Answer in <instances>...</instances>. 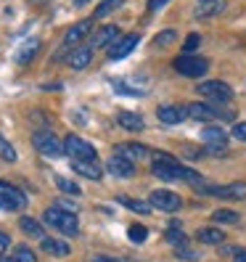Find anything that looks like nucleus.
<instances>
[{
	"label": "nucleus",
	"instance_id": "nucleus-16",
	"mask_svg": "<svg viewBox=\"0 0 246 262\" xmlns=\"http://www.w3.org/2000/svg\"><path fill=\"white\" fill-rule=\"evenodd\" d=\"M106 169H109L114 178H132L135 175V164L130 159H122V157H111L106 162Z\"/></svg>",
	"mask_w": 246,
	"mask_h": 262
},
{
	"label": "nucleus",
	"instance_id": "nucleus-4",
	"mask_svg": "<svg viewBox=\"0 0 246 262\" xmlns=\"http://www.w3.org/2000/svg\"><path fill=\"white\" fill-rule=\"evenodd\" d=\"M202 143L207 148V154H212V157H222V154L228 151V133L217 125H209L202 130Z\"/></svg>",
	"mask_w": 246,
	"mask_h": 262
},
{
	"label": "nucleus",
	"instance_id": "nucleus-29",
	"mask_svg": "<svg viewBox=\"0 0 246 262\" xmlns=\"http://www.w3.org/2000/svg\"><path fill=\"white\" fill-rule=\"evenodd\" d=\"M0 159H3V162H16V148H13L8 141H6V138H3V133H0Z\"/></svg>",
	"mask_w": 246,
	"mask_h": 262
},
{
	"label": "nucleus",
	"instance_id": "nucleus-22",
	"mask_svg": "<svg viewBox=\"0 0 246 262\" xmlns=\"http://www.w3.org/2000/svg\"><path fill=\"white\" fill-rule=\"evenodd\" d=\"M164 238L170 241V244H175V246H188V236H186V230H183L180 223H170V228H167Z\"/></svg>",
	"mask_w": 246,
	"mask_h": 262
},
{
	"label": "nucleus",
	"instance_id": "nucleus-6",
	"mask_svg": "<svg viewBox=\"0 0 246 262\" xmlns=\"http://www.w3.org/2000/svg\"><path fill=\"white\" fill-rule=\"evenodd\" d=\"M27 207V196L24 191H19L16 186L0 180V209H8V212H19Z\"/></svg>",
	"mask_w": 246,
	"mask_h": 262
},
{
	"label": "nucleus",
	"instance_id": "nucleus-28",
	"mask_svg": "<svg viewBox=\"0 0 246 262\" xmlns=\"http://www.w3.org/2000/svg\"><path fill=\"white\" fill-rule=\"evenodd\" d=\"M122 3H125V0H103V3L96 8V19H106V16H109L111 11H117Z\"/></svg>",
	"mask_w": 246,
	"mask_h": 262
},
{
	"label": "nucleus",
	"instance_id": "nucleus-1",
	"mask_svg": "<svg viewBox=\"0 0 246 262\" xmlns=\"http://www.w3.org/2000/svg\"><path fill=\"white\" fill-rule=\"evenodd\" d=\"M42 220H45V225L61 230L64 236H77V233H80V220H77L74 212H64L58 207H51V209H45Z\"/></svg>",
	"mask_w": 246,
	"mask_h": 262
},
{
	"label": "nucleus",
	"instance_id": "nucleus-36",
	"mask_svg": "<svg viewBox=\"0 0 246 262\" xmlns=\"http://www.w3.org/2000/svg\"><path fill=\"white\" fill-rule=\"evenodd\" d=\"M198 42H202V37H198V35H188V37H186V42H183V53H191Z\"/></svg>",
	"mask_w": 246,
	"mask_h": 262
},
{
	"label": "nucleus",
	"instance_id": "nucleus-18",
	"mask_svg": "<svg viewBox=\"0 0 246 262\" xmlns=\"http://www.w3.org/2000/svg\"><path fill=\"white\" fill-rule=\"evenodd\" d=\"M156 117H159V122H164V125H177V122L186 119V114H183V106H159Z\"/></svg>",
	"mask_w": 246,
	"mask_h": 262
},
{
	"label": "nucleus",
	"instance_id": "nucleus-39",
	"mask_svg": "<svg viewBox=\"0 0 246 262\" xmlns=\"http://www.w3.org/2000/svg\"><path fill=\"white\" fill-rule=\"evenodd\" d=\"M93 262H130V259H114V257H103V254H98V257H93Z\"/></svg>",
	"mask_w": 246,
	"mask_h": 262
},
{
	"label": "nucleus",
	"instance_id": "nucleus-24",
	"mask_svg": "<svg viewBox=\"0 0 246 262\" xmlns=\"http://www.w3.org/2000/svg\"><path fill=\"white\" fill-rule=\"evenodd\" d=\"M117 204H125L130 212H138V214H151V204L138 202V199H132V196H117Z\"/></svg>",
	"mask_w": 246,
	"mask_h": 262
},
{
	"label": "nucleus",
	"instance_id": "nucleus-2",
	"mask_svg": "<svg viewBox=\"0 0 246 262\" xmlns=\"http://www.w3.org/2000/svg\"><path fill=\"white\" fill-rule=\"evenodd\" d=\"M175 72H180L183 77H204L209 72V61L204 56H193V53H183L175 58Z\"/></svg>",
	"mask_w": 246,
	"mask_h": 262
},
{
	"label": "nucleus",
	"instance_id": "nucleus-11",
	"mask_svg": "<svg viewBox=\"0 0 246 262\" xmlns=\"http://www.w3.org/2000/svg\"><path fill=\"white\" fill-rule=\"evenodd\" d=\"M141 42V35H135V32H130V35H122L111 48H109V58L111 61H122V58H127L132 51H135V45Z\"/></svg>",
	"mask_w": 246,
	"mask_h": 262
},
{
	"label": "nucleus",
	"instance_id": "nucleus-32",
	"mask_svg": "<svg viewBox=\"0 0 246 262\" xmlns=\"http://www.w3.org/2000/svg\"><path fill=\"white\" fill-rule=\"evenodd\" d=\"M13 259H16V262H37L35 252L29 249V246H16V252H13Z\"/></svg>",
	"mask_w": 246,
	"mask_h": 262
},
{
	"label": "nucleus",
	"instance_id": "nucleus-17",
	"mask_svg": "<svg viewBox=\"0 0 246 262\" xmlns=\"http://www.w3.org/2000/svg\"><path fill=\"white\" fill-rule=\"evenodd\" d=\"M90 61H93V48H90V45H85V48L72 51V56L66 58V64H69L72 69H85Z\"/></svg>",
	"mask_w": 246,
	"mask_h": 262
},
{
	"label": "nucleus",
	"instance_id": "nucleus-9",
	"mask_svg": "<svg viewBox=\"0 0 246 262\" xmlns=\"http://www.w3.org/2000/svg\"><path fill=\"white\" fill-rule=\"evenodd\" d=\"M148 204H151V209H162V212L175 214L183 207V199L177 193H172V191H153L151 199H148Z\"/></svg>",
	"mask_w": 246,
	"mask_h": 262
},
{
	"label": "nucleus",
	"instance_id": "nucleus-41",
	"mask_svg": "<svg viewBox=\"0 0 246 262\" xmlns=\"http://www.w3.org/2000/svg\"><path fill=\"white\" fill-rule=\"evenodd\" d=\"M233 262H246V249H241V252L233 257Z\"/></svg>",
	"mask_w": 246,
	"mask_h": 262
},
{
	"label": "nucleus",
	"instance_id": "nucleus-23",
	"mask_svg": "<svg viewBox=\"0 0 246 262\" xmlns=\"http://www.w3.org/2000/svg\"><path fill=\"white\" fill-rule=\"evenodd\" d=\"M196 238L202 244H225V233L220 228H202L196 233Z\"/></svg>",
	"mask_w": 246,
	"mask_h": 262
},
{
	"label": "nucleus",
	"instance_id": "nucleus-33",
	"mask_svg": "<svg viewBox=\"0 0 246 262\" xmlns=\"http://www.w3.org/2000/svg\"><path fill=\"white\" fill-rule=\"evenodd\" d=\"M56 186L64 191V193H72V196H80V186H77V183H72V180H66V178H56Z\"/></svg>",
	"mask_w": 246,
	"mask_h": 262
},
{
	"label": "nucleus",
	"instance_id": "nucleus-38",
	"mask_svg": "<svg viewBox=\"0 0 246 262\" xmlns=\"http://www.w3.org/2000/svg\"><path fill=\"white\" fill-rule=\"evenodd\" d=\"M167 3H170V0H148V11H151V13H156V11H162Z\"/></svg>",
	"mask_w": 246,
	"mask_h": 262
},
{
	"label": "nucleus",
	"instance_id": "nucleus-8",
	"mask_svg": "<svg viewBox=\"0 0 246 262\" xmlns=\"http://www.w3.org/2000/svg\"><path fill=\"white\" fill-rule=\"evenodd\" d=\"M32 143H35V148H37L40 154H45V157H61V154H64V143H61L51 130L35 133Z\"/></svg>",
	"mask_w": 246,
	"mask_h": 262
},
{
	"label": "nucleus",
	"instance_id": "nucleus-5",
	"mask_svg": "<svg viewBox=\"0 0 246 262\" xmlns=\"http://www.w3.org/2000/svg\"><path fill=\"white\" fill-rule=\"evenodd\" d=\"M64 154H69L72 159H87V162H98V151L93 143H87L80 135H66L64 141Z\"/></svg>",
	"mask_w": 246,
	"mask_h": 262
},
{
	"label": "nucleus",
	"instance_id": "nucleus-20",
	"mask_svg": "<svg viewBox=\"0 0 246 262\" xmlns=\"http://www.w3.org/2000/svg\"><path fill=\"white\" fill-rule=\"evenodd\" d=\"M42 252L53 254V257H66L72 252V246L66 241H58V238H42Z\"/></svg>",
	"mask_w": 246,
	"mask_h": 262
},
{
	"label": "nucleus",
	"instance_id": "nucleus-31",
	"mask_svg": "<svg viewBox=\"0 0 246 262\" xmlns=\"http://www.w3.org/2000/svg\"><path fill=\"white\" fill-rule=\"evenodd\" d=\"M127 236H130V241H135V244H143V241L148 238V230H146V225H130Z\"/></svg>",
	"mask_w": 246,
	"mask_h": 262
},
{
	"label": "nucleus",
	"instance_id": "nucleus-30",
	"mask_svg": "<svg viewBox=\"0 0 246 262\" xmlns=\"http://www.w3.org/2000/svg\"><path fill=\"white\" fill-rule=\"evenodd\" d=\"M111 88L117 90V93H122V96H132V98H141V96H143V90L130 88L127 82H119V80H111Z\"/></svg>",
	"mask_w": 246,
	"mask_h": 262
},
{
	"label": "nucleus",
	"instance_id": "nucleus-25",
	"mask_svg": "<svg viewBox=\"0 0 246 262\" xmlns=\"http://www.w3.org/2000/svg\"><path fill=\"white\" fill-rule=\"evenodd\" d=\"M19 228L24 230L27 236H35V238H40V241L45 238V236H42V225H40L37 220H32V217H21V220H19Z\"/></svg>",
	"mask_w": 246,
	"mask_h": 262
},
{
	"label": "nucleus",
	"instance_id": "nucleus-43",
	"mask_svg": "<svg viewBox=\"0 0 246 262\" xmlns=\"http://www.w3.org/2000/svg\"><path fill=\"white\" fill-rule=\"evenodd\" d=\"M85 3H90V0H74V6H85Z\"/></svg>",
	"mask_w": 246,
	"mask_h": 262
},
{
	"label": "nucleus",
	"instance_id": "nucleus-14",
	"mask_svg": "<svg viewBox=\"0 0 246 262\" xmlns=\"http://www.w3.org/2000/svg\"><path fill=\"white\" fill-rule=\"evenodd\" d=\"M87 35H93V19H82V21H77L74 27H69V32L64 37V45H77V42H82Z\"/></svg>",
	"mask_w": 246,
	"mask_h": 262
},
{
	"label": "nucleus",
	"instance_id": "nucleus-7",
	"mask_svg": "<svg viewBox=\"0 0 246 262\" xmlns=\"http://www.w3.org/2000/svg\"><path fill=\"white\" fill-rule=\"evenodd\" d=\"M198 193H207V196H220V199H236V202H241V199H246V183H228V186H207V183H202V186L196 188Z\"/></svg>",
	"mask_w": 246,
	"mask_h": 262
},
{
	"label": "nucleus",
	"instance_id": "nucleus-35",
	"mask_svg": "<svg viewBox=\"0 0 246 262\" xmlns=\"http://www.w3.org/2000/svg\"><path fill=\"white\" fill-rule=\"evenodd\" d=\"M175 35H177L175 29H164V32H162V35L156 37V45H162V48H167V45H170V42L175 40Z\"/></svg>",
	"mask_w": 246,
	"mask_h": 262
},
{
	"label": "nucleus",
	"instance_id": "nucleus-42",
	"mask_svg": "<svg viewBox=\"0 0 246 262\" xmlns=\"http://www.w3.org/2000/svg\"><path fill=\"white\" fill-rule=\"evenodd\" d=\"M0 244H3V246H8V244H11V238H8L6 233H0Z\"/></svg>",
	"mask_w": 246,
	"mask_h": 262
},
{
	"label": "nucleus",
	"instance_id": "nucleus-45",
	"mask_svg": "<svg viewBox=\"0 0 246 262\" xmlns=\"http://www.w3.org/2000/svg\"><path fill=\"white\" fill-rule=\"evenodd\" d=\"M0 262H16V259H6V257H0Z\"/></svg>",
	"mask_w": 246,
	"mask_h": 262
},
{
	"label": "nucleus",
	"instance_id": "nucleus-27",
	"mask_svg": "<svg viewBox=\"0 0 246 262\" xmlns=\"http://www.w3.org/2000/svg\"><path fill=\"white\" fill-rule=\"evenodd\" d=\"M212 220H214V223H228V225H233V223L241 220V214L233 212V209H217V212L212 214Z\"/></svg>",
	"mask_w": 246,
	"mask_h": 262
},
{
	"label": "nucleus",
	"instance_id": "nucleus-44",
	"mask_svg": "<svg viewBox=\"0 0 246 262\" xmlns=\"http://www.w3.org/2000/svg\"><path fill=\"white\" fill-rule=\"evenodd\" d=\"M29 3H32V6H40V3H45V0H29Z\"/></svg>",
	"mask_w": 246,
	"mask_h": 262
},
{
	"label": "nucleus",
	"instance_id": "nucleus-34",
	"mask_svg": "<svg viewBox=\"0 0 246 262\" xmlns=\"http://www.w3.org/2000/svg\"><path fill=\"white\" fill-rule=\"evenodd\" d=\"M175 257L177 259H198V252H193V249H188V246H175Z\"/></svg>",
	"mask_w": 246,
	"mask_h": 262
},
{
	"label": "nucleus",
	"instance_id": "nucleus-21",
	"mask_svg": "<svg viewBox=\"0 0 246 262\" xmlns=\"http://www.w3.org/2000/svg\"><path fill=\"white\" fill-rule=\"evenodd\" d=\"M225 11V0H212V3H202L196 8V19H209V16H217V13Z\"/></svg>",
	"mask_w": 246,
	"mask_h": 262
},
{
	"label": "nucleus",
	"instance_id": "nucleus-12",
	"mask_svg": "<svg viewBox=\"0 0 246 262\" xmlns=\"http://www.w3.org/2000/svg\"><path fill=\"white\" fill-rule=\"evenodd\" d=\"M151 148L141 146V143H119L114 146V157H122V159H130V162H141V159H148L151 157Z\"/></svg>",
	"mask_w": 246,
	"mask_h": 262
},
{
	"label": "nucleus",
	"instance_id": "nucleus-10",
	"mask_svg": "<svg viewBox=\"0 0 246 262\" xmlns=\"http://www.w3.org/2000/svg\"><path fill=\"white\" fill-rule=\"evenodd\" d=\"M183 114H186V119H196V122L222 119L225 117V112L214 109V106H207V103H188V106H183Z\"/></svg>",
	"mask_w": 246,
	"mask_h": 262
},
{
	"label": "nucleus",
	"instance_id": "nucleus-13",
	"mask_svg": "<svg viewBox=\"0 0 246 262\" xmlns=\"http://www.w3.org/2000/svg\"><path fill=\"white\" fill-rule=\"evenodd\" d=\"M122 35H119V27H114V24H106V27H101L98 32H93V37H90V48H106V45H114L117 40H119Z\"/></svg>",
	"mask_w": 246,
	"mask_h": 262
},
{
	"label": "nucleus",
	"instance_id": "nucleus-46",
	"mask_svg": "<svg viewBox=\"0 0 246 262\" xmlns=\"http://www.w3.org/2000/svg\"><path fill=\"white\" fill-rule=\"evenodd\" d=\"M202 3H212V0H202Z\"/></svg>",
	"mask_w": 246,
	"mask_h": 262
},
{
	"label": "nucleus",
	"instance_id": "nucleus-40",
	"mask_svg": "<svg viewBox=\"0 0 246 262\" xmlns=\"http://www.w3.org/2000/svg\"><path fill=\"white\" fill-rule=\"evenodd\" d=\"M220 252H222V254H233V257H236L241 249H238V246H220Z\"/></svg>",
	"mask_w": 246,
	"mask_h": 262
},
{
	"label": "nucleus",
	"instance_id": "nucleus-19",
	"mask_svg": "<svg viewBox=\"0 0 246 262\" xmlns=\"http://www.w3.org/2000/svg\"><path fill=\"white\" fill-rule=\"evenodd\" d=\"M117 122H119V127H125L130 133H141L143 130V117L135 114V112H119Z\"/></svg>",
	"mask_w": 246,
	"mask_h": 262
},
{
	"label": "nucleus",
	"instance_id": "nucleus-26",
	"mask_svg": "<svg viewBox=\"0 0 246 262\" xmlns=\"http://www.w3.org/2000/svg\"><path fill=\"white\" fill-rule=\"evenodd\" d=\"M37 48H40V40H29L24 48L16 51V61H19V64H27V61H32V56L37 53Z\"/></svg>",
	"mask_w": 246,
	"mask_h": 262
},
{
	"label": "nucleus",
	"instance_id": "nucleus-15",
	"mask_svg": "<svg viewBox=\"0 0 246 262\" xmlns=\"http://www.w3.org/2000/svg\"><path fill=\"white\" fill-rule=\"evenodd\" d=\"M72 169L77 175L87 178V180H101V175H103L101 164L98 162H87V159H72Z\"/></svg>",
	"mask_w": 246,
	"mask_h": 262
},
{
	"label": "nucleus",
	"instance_id": "nucleus-3",
	"mask_svg": "<svg viewBox=\"0 0 246 262\" xmlns=\"http://www.w3.org/2000/svg\"><path fill=\"white\" fill-rule=\"evenodd\" d=\"M196 93L204 96L212 103H228L230 98H233V88L220 82V80H207V82H198L196 85Z\"/></svg>",
	"mask_w": 246,
	"mask_h": 262
},
{
	"label": "nucleus",
	"instance_id": "nucleus-37",
	"mask_svg": "<svg viewBox=\"0 0 246 262\" xmlns=\"http://www.w3.org/2000/svg\"><path fill=\"white\" fill-rule=\"evenodd\" d=\"M233 138H238V141H246V122H238V125L233 127Z\"/></svg>",
	"mask_w": 246,
	"mask_h": 262
}]
</instances>
